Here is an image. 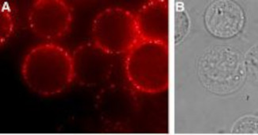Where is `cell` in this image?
I'll list each match as a JSON object with an SVG mask.
<instances>
[{
    "label": "cell",
    "mask_w": 258,
    "mask_h": 135,
    "mask_svg": "<svg viewBox=\"0 0 258 135\" xmlns=\"http://www.w3.org/2000/svg\"><path fill=\"white\" fill-rule=\"evenodd\" d=\"M204 24L209 34L220 39H230L243 30L245 15L238 3L219 0L211 3L204 13Z\"/></svg>",
    "instance_id": "obj_7"
},
{
    "label": "cell",
    "mask_w": 258,
    "mask_h": 135,
    "mask_svg": "<svg viewBox=\"0 0 258 135\" xmlns=\"http://www.w3.org/2000/svg\"><path fill=\"white\" fill-rule=\"evenodd\" d=\"M125 70L128 81L139 92H164L169 82L168 44L139 40L126 53Z\"/></svg>",
    "instance_id": "obj_3"
},
{
    "label": "cell",
    "mask_w": 258,
    "mask_h": 135,
    "mask_svg": "<svg viewBox=\"0 0 258 135\" xmlns=\"http://www.w3.org/2000/svg\"><path fill=\"white\" fill-rule=\"evenodd\" d=\"M92 35L94 43L107 53H127L140 40L136 15L122 8L103 10L92 22Z\"/></svg>",
    "instance_id": "obj_4"
},
{
    "label": "cell",
    "mask_w": 258,
    "mask_h": 135,
    "mask_svg": "<svg viewBox=\"0 0 258 135\" xmlns=\"http://www.w3.org/2000/svg\"><path fill=\"white\" fill-rule=\"evenodd\" d=\"M21 74L26 86L35 94L57 96L74 81L73 56L60 45L40 44L26 53Z\"/></svg>",
    "instance_id": "obj_1"
},
{
    "label": "cell",
    "mask_w": 258,
    "mask_h": 135,
    "mask_svg": "<svg viewBox=\"0 0 258 135\" xmlns=\"http://www.w3.org/2000/svg\"><path fill=\"white\" fill-rule=\"evenodd\" d=\"M141 40L168 44V5L166 1H152L136 15Z\"/></svg>",
    "instance_id": "obj_8"
},
{
    "label": "cell",
    "mask_w": 258,
    "mask_h": 135,
    "mask_svg": "<svg viewBox=\"0 0 258 135\" xmlns=\"http://www.w3.org/2000/svg\"><path fill=\"white\" fill-rule=\"evenodd\" d=\"M73 56L74 81L79 85L92 88L102 86L112 73L113 55L92 42L76 48Z\"/></svg>",
    "instance_id": "obj_6"
},
{
    "label": "cell",
    "mask_w": 258,
    "mask_h": 135,
    "mask_svg": "<svg viewBox=\"0 0 258 135\" xmlns=\"http://www.w3.org/2000/svg\"><path fill=\"white\" fill-rule=\"evenodd\" d=\"M14 27V19L12 12L7 7L1 12V42H6L12 35Z\"/></svg>",
    "instance_id": "obj_11"
},
{
    "label": "cell",
    "mask_w": 258,
    "mask_h": 135,
    "mask_svg": "<svg viewBox=\"0 0 258 135\" xmlns=\"http://www.w3.org/2000/svg\"><path fill=\"white\" fill-rule=\"evenodd\" d=\"M73 12L62 0H38L30 8L28 24L34 35L47 41L64 38L71 31Z\"/></svg>",
    "instance_id": "obj_5"
},
{
    "label": "cell",
    "mask_w": 258,
    "mask_h": 135,
    "mask_svg": "<svg viewBox=\"0 0 258 135\" xmlns=\"http://www.w3.org/2000/svg\"><path fill=\"white\" fill-rule=\"evenodd\" d=\"M197 72L203 87L219 96L238 92L246 79L243 55L228 45H214L204 51Z\"/></svg>",
    "instance_id": "obj_2"
},
{
    "label": "cell",
    "mask_w": 258,
    "mask_h": 135,
    "mask_svg": "<svg viewBox=\"0 0 258 135\" xmlns=\"http://www.w3.org/2000/svg\"><path fill=\"white\" fill-rule=\"evenodd\" d=\"M246 78L258 86V43L247 51L244 56Z\"/></svg>",
    "instance_id": "obj_9"
},
{
    "label": "cell",
    "mask_w": 258,
    "mask_h": 135,
    "mask_svg": "<svg viewBox=\"0 0 258 135\" xmlns=\"http://www.w3.org/2000/svg\"><path fill=\"white\" fill-rule=\"evenodd\" d=\"M233 134L258 135V118L245 115L236 121L231 129Z\"/></svg>",
    "instance_id": "obj_10"
}]
</instances>
